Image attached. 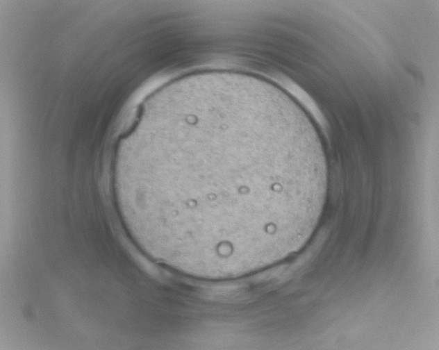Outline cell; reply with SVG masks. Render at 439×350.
Here are the masks:
<instances>
[{"mask_svg": "<svg viewBox=\"0 0 439 350\" xmlns=\"http://www.w3.org/2000/svg\"><path fill=\"white\" fill-rule=\"evenodd\" d=\"M216 153L181 163L174 184L147 188L152 218L200 250L232 254L279 242L326 181L317 160L270 130Z\"/></svg>", "mask_w": 439, "mask_h": 350, "instance_id": "obj_1", "label": "cell"}]
</instances>
